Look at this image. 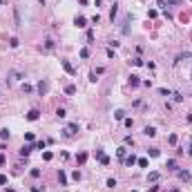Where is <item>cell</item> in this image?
Here are the masks:
<instances>
[{
	"label": "cell",
	"instance_id": "cell-1",
	"mask_svg": "<svg viewBox=\"0 0 192 192\" xmlns=\"http://www.w3.org/2000/svg\"><path fill=\"white\" fill-rule=\"evenodd\" d=\"M36 90H38V94H40V96H45L47 92H49V81H40Z\"/></svg>",
	"mask_w": 192,
	"mask_h": 192
},
{
	"label": "cell",
	"instance_id": "cell-2",
	"mask_svg": "<svg viewBox=\"0 0 192 192\" xmlns=\"http://www.w3.org/2000/svg\"><path fill=\"white\" fill-rule=\"evenodd\" d=\"M61 65H63V69H65V71H67L69 76H74V74H76V67L71 65L69 61H61Z\"/></svg>",
	"mask_w": 192,
	"mask_h": 192
},
{
	"label": "cell",
	"instance_id": "cell-3",
	"mask_svg": "<svg viewBox=\"0 0 192 192\" xmlns=\"http://www.w3.org/2000/svg\"><path fill=\"white\" fill-rule=\"evenodd\" d=\"M74 25L78 27V29H83V27H87V18H85V16H76V18H74Z\"/></svg>",
	"mask_w": 192,
	"mask_h": 192
},
{
	"label": "cell",
	"instance_id": "cell-4",
	"mask_svg": "<svg viewBox=\"0 0 192 192\" xmlns=\"http://www.w3.org/2000/svg\"><path fill=\"white\" fill-rule=\"evenodd\" d=\"M76 132H78V125H76V123H71V125H67V127H65V136L69 139V136H74Z\"/></svg>",
	"mask_w": 192,
	"mask_h": 192
},
{
	"label": "cell",
	"instance_id": "cell-5",
	"mask_svg": "<svg viewBox=\"0 0 192 192\" xmlns=\"http://www.w3.org/2000/svg\"><path fill=\"white\" fill-rule=\"evenodd\" d=\"M161 181V172H150L147 174V183H159Z\"/></svg>",
	"mask_w": 192,
	"mask_h": 192
},
{
	"label": "cell",
	"instance_id": "cell-6",
	"mask_svg": "<svg viewBox=\"0 0 192 192\" xmlns=\"http://www.w3.org/2000/svg\"><path fill=\"white\" fill-rule=\"evenodd\" d=\"M38 116H40V112H38V110H29V112H27V121H38Z\"/></svg>",
	"mask_w": 192,
	"mask_h": 192
},
{
	"label": "cell",
	"instance_id": "cell-7",
	"mask_svg": "<svg viewBox=\"0 0 192 192\" xmlns=\"http://www.w3.org/2000/svg\"><path fill=\"white\" fill-rule=\"evenodd\" d=\"M31 150H36V145H22L20 157H29V154H31Z\"/></svg>",
	"mask_w": 192,
	"mask_h": 192
},
{
	"label": "cell",
	"instance_id": "cell-8",
	"mask_svg": "<svg viewBox=\"0 0 192 192\" xmlns=\"http://www.w3.org/2000/svg\"><path fill=\"white\" fill-rule=\"evenodd\" d=\"M177 174H179V179H181V181H186V183L190 181V172H188V170H179Z\"/></svg>",
	"mask_w": 192,
	"mask_h": 192
},
{
	"label": "cell",
	"instance_id": "cell-9",
	"mask_svg": "<svg viewBox=\"0 0 192 192\" xmlns=\"http://www.w3.org/2000/svg\"><path fill=\"white\" fill-rule=\"evenodd\" d=\"M143 134H145V136H157V130H154L152 125H147L145 130H143Z\"/></svg>",
	"mask_w": 192,
	"mask_h": 192
},
{
	"label": "cell",
	"instance_id": "cell-10",
	"mask_svg": "<svg viewBox=\"0 0 192 192\" xmlns=\"http://www.w3.org/2000/svg\"><path fill=\"white\" fill-rule=\"evenodd\" d=\"M123 161H125V165H134V163H136L139 159L134 157V154H130V157H125V159H123Z\"/></svg>",
	"mask_w": 192,
	"mask_h": 192
},
{
	"label": "cell",
	"instance_id": "cell-11",
	"mask_svg": "<svg viewBox=\"0 0 192 192\" xmlns=\"http://www.w3.org/2000/svg\"><path fill=\"white\" fill-rule=\"evenodd\" d=\"M58 183H61V186H67V174H65V172H58Z\"/></svg>",
	"mask_w": 192,
	"mask_h": 192
},
{
	"label": "cell",
	"instance_id": "cell-12",
	"mask_svg": "<svg viewBox=\"0 0 192 192\" xmlns=\"http://www.w3.org/2000/svg\"><path fill=\"white\" fill-rule=\"evenodd\" d=\"M76 161H78V163L83 165V163L87 161V152H81V154H76Z\"/></svg>",
	"mask_w": 192,
	"mask_h": 192
},
{
	"label": "cell",
	"instance_id": "cell-13",
	"mask_svg": "<svg viewBox=\"0 0 192 192\" xmlns=\"http://www.w3.org/2000/svg\"><path fill=\"white\" fill-rule=\"evenodd\" d=\"M165 167H167L170 172H174V170H177V161H174V159H170V161L165 163Z\"/></svg>",
	"mask_w": 192,
	"mask_h": 192
},
{
	"label": "cell",
	"instance_id": "cell-14",
	"mask_svg": "<svg viewBox=\"0 0 192 192\" xmlns=\"http://www.w3.org/2000/svg\"><path fill=\"white\" fill-rule=\"evenodd\" d=\"M147 154H150L152 159H157L159 154H161V152H159V147H150V150H147Z\"/></svg>",
	"mask_w": 192,
	"mask_h": 192
},
{
	"label": "cell",
	"instance_id": "cell-15",
	"mask_svg": "<svg viewBox=\"0 0 192 192\" xmlns=\"http://www.w3.org/2000/svg\"><path fill=\"white\" fill-rule=\"evenodd\" d=\"M130 85H132V87H136V85H141V81H139V76H134V74L130 76Z\"/></svg>",
	"mask_w": 192,
	"mask_h": 192
},
{
	"label": "cell",
	"instance_id": "cell-16",
	"mask_svg": "<svg viewBox=\"0 0 192 192\" xmlns=\"http://www.w3.org/2000/svg\"><path fill=\"white\" fill-rule=\"evenodd\" d=\"M116 14H118V5H114L112 7V11H110V20L114 22V18H116Z\"/></svg>",
	"mask_w": 192,
	"mask_h": 192
},
{
	"label": "cell",
	"instance_id": "cell-17",
	"mask_svg": "<svg viewBox=\"0 0 192 192\" xmlns=\"http://www.w3.org/2000/svg\"><path fill=\"white\" fill-rule=\"evenodd\" d=\"M114 118H116V121H123V118H125V112H123V110H116V112H114Z\"/></svg>",
	"mask_w": 192,
	"mask_h": 192
},
{
	"label": "cell",
	"instance_id": "cell-18",
	"mask_svg": "<svg viewBox=\"0 0 192 192\" xmlns=\"http://www.w3.org/2000/svg\"><path fill=\"white\" fill-rule=\"evenodd\" d=\"M65 94L74 96V94H76V87H74V85H67V87H65Z\"/></svg>",
	"mask_w": 192,
	"mask_h": 192
},
{
	"label": "cell",
	"instance_id": "cell-19",
	"mask_svg": "<svg viewBox=\"0 0 192 192\" xmlns=\"http://www.w3.org/2000/svg\"><path fill=\"white\" fill-rule=\"evenodd\" d=\"M20 71H11V74H9V81H18V78H20Z\"/></svg>",
	"mask_w": 192,
	"mask_h": 192
},
{
	"label": "cell",
	"instance_id": "cell-20",
	"mask_svg": "<svg viewBox=\"0 0 192 192\" xmlns=\"http://www.w3.org/2000/svg\"><path fill=\"white\" fill-rule=\"evenodd\" d=\"M56 116H58V118H65V116H67V112L63 110V107H58V110H56Z\"/></svg>",
	"mask_w": 192,
	"mask_h": 192
},
{
	"label": "cell",
	"instance_id": "cell-21",
	"mask_svg": "<svg viewBox=\"0 0 192 192\" xmlns=\"http://www.w3.org/2000/svg\"><path fill=\"white\" fill-rule=\"evenodd\" d=\"M9 136H11V134H9V130H0V139H2V141H7Z\"/></svg>",
	"mask_w": 192,
	"mask_h": 192
},
{
	"label": "cell",
	"instance_id": "cell-22",
	"mask_svg": "<svg viewBox=\"0 0 192 192\" xmlns=\"http://www.w3.org/2000/svg\"><path fill=\"white\" fill-rule=\"evenodd\" d=\"M172 98H174V101H177V103H181V101H183V96L179 94V92H172Z\"/></svg>",
	"mask_w": 192,
	"mask_h": 192
},
{
	"label": "cell",
	"instance_id": "cell-23",
	"mask_svg": "<svg viewBox=\"0 0 192 192\" xmlns=\"http://www.w3.org/2000/svg\"><path fill=\"white\" fill-rule=\"evenodd\" d=\"M125 152H127V150H125V147H118V152H116V154H118V159H125V157H127Z\"/></svg>",
	"mask_w": 192,
	"mask_h": 192
},
{
	"label": "cell",
	"instance_id": "cell-24",
	"mask_svg": "<svg viewBox=\"0 0 192 192\" xmlns=\"http://www.w3.org/2000/svg\"><path fill=\"white\" fill-rule=\"evenodd\" d=\"M81 58H90V49H87V47L81 49Z\"/></svg>",
	"mask_w": 192,
	"mask_h": 192
},
{
	"label": "cell",
	"instance_id": "cell-25",
	"mask_svg": "<svg viewBox=\"0 0 192 192\" xmlns=\"http://www.w3.org/2000/svg\"><path fill=\"white\" fill-rule=\"evenodd\" d=\"M159 94H161V96H172V92L165 90V87H161V90H159Z\"/></svg>",
	"mask_w": 192,
	"mask_h": 192
},
{
	"label": "cell",
	"instance_id": "cell-26",
	"mask_svg": "<svg viewBox=\"0 0 192 192\" xmlns=\"http://www.w3.org/2000/svg\"><path fill=\"white\" fill-rule=\"evenodd\" d=\"M14 18H16V25L20 27V14H18V9H14Z\"/></svg>",
	"mask_w": 192,
	"mask_h": 192
},
{
	"label": "cell",
	"instance_id": "cell-27",
	"mask_svg": "<svg viewBox=\"0 0 192 192\" xmlns=\"http://www.w3.org/2000/svg\"><path fill=\"white\" fill-rule=\"evenodd\" d=\"M29 174H31V177H34V179H38V177H40V170H38V167H34V170H31Z\"/></svg>",
	"mask_w": 192,
	"mask_h": 192
},
{
	"label": "cell",
	"instance_id": "cell-28",
	"mask_svg": "<svg viewBox=\"0 0 192 192\" xmlns=\"http://www.w3.org/2000/svg\"><path fill=\"white\" fill-rule=\"evenodd\" d=\"M34 145H36V150H45L47 143H45V141H38V143H34Z\"/></svg>",
	"mask_w": 192,
	"mask_h": 192
},
{
	"label": "cell",
	"instance_id": "cell-29",
	"mask_svg": "<svg viewBox=\"0 0 192 192\" xmlns=\"http://www.w3.org/2000/svg\"><path fill=\"white\" fill-rule=\"evenodd\" d=\"M43 159H45V161H51V159H54V154H51V152H43Z\"/></svg>",
	"mask_w": 192,
	"mask_h": 192
},
{
	"label": "cell",
	"instance_id": "cell-30",
	"mask_svg": "<svg viewBox=\"0 0 192 192\" xmlns=\"http://www.w3.org/2000/svg\"><path fill=\"white\" fill-rule=\"evenodd\" d=\"M9 45H11V47H14V49H16V47L20 45V40H18V38H11V40H9Z\"/></svg>",
	"mask_w": 192,
	"mask_h": 192
},
{
	"label": "cell",
	"instance_id": "cell-31",
	"mask_svg": "<svg viewBox=\"0 0 192 192\" xmlns=\"http://www.w3.org/2000/svg\"><path fill=\"white\" fill-rule=\"evenodd\" d=\"M31 90H34V87H31V85H27V83H22V92H25V94H29Z\"/></svg>",
	"mask_w": 192,
	"mask_h": 192
},
{
	"label": "cell",
	"instance_id": "cell-32",
	"mask_svg": "<svg viewBox=\"0 0 192 192\" xmlns=\"http://www.w3.org/2000/svg\"><path fill=\"white\" fill-rule=\"evenodd\" d=\"M107 188H116V179H107Z\"/></svg>",
	"mask_w": 192,
	"mask_h": 192
},
{
	"label": "cell",
	"instance_id": "cell-33",
	"mask_svg": "<svg viewBox=\"0 0 192 192\" xmlns=\"http://www.w3.org/2000/svg\"><path fill=\"white\" fill-rule=\"evenodd\" d=\"M123 123H125V127H132V125H134V121H132V118H123Z\"/></svg>",
	"mask_w": 192,
	"mask_h": 192
},
{
	"label": "cell",
	"instance_id": "cell-34",
	"mask_svg": "<svg viewBox=\"0 0 192 192\" xmlns=\"http://www.w3.org/2000/svg\"><path fill=\"white\" fill-rule=\"evenodd\" d=\"M136 163H139V165H141V167H147V159H139Z\"/></svg>",
	"mask_w": 192,
	"mask_h": 192
},
{
	"label": "cell",
	"instance_id": "cell-35",
	"mask_svg": "<svg viewBox=\"0 0 192 192\" xmlns=\"http://www.w3.org/2000/svg\"><path fill=\"white\" fill-rule=\"evenodd\" d=\"M71 179H74V181H81V172L76 170V172H74V174H71Z\"/></svg>",
	"mask_w": 192,
	"mask_h": 192
},
{
	"label": "cell",
	"instance_id": "cell-36",
	"mask_svg": "<svg viewBox=\"0 0 192 192\" xmlns=\"http://www.w3.org/2000/svg\"><path fill=\"white\" fill-rule=\"evenodd\" d=\"M167 141H170L172 145H177V134H170V139H167Z\"/></svg>",
	"mask_w": 192,
	"mask_h": 192
},
{
	"label": "cell",
	"instance_id": "cell-37",
	"mask_svg": "<svg viewBox=\"0 0 192 192\" xmlns=\"http://www.w3.org/2000/svg\"><path fill=\"white\" fill-rule=\"evenodd\" d=\"M25 141H34V134L31 132H25Z\"/></svg>",
	"mask_w": 192,
	"mask_h": 192
},
{
	"label": "cell",
	"instance_id": "cell-38",
	"mask_svg": "<svg viewBox=\"0 0 192 192\" xmlns=\"http://www.w3.org/2000/svg\"><path fill=\"white\" fill-rule=\"evenodd\" d=\"M132 63H134V65H136V67H141V65H145V63H143V61H141V58H134V61H132Z\"/></svg>",
	"mask_w": 192,
	"mask_h": 192
},
{
	"label": "cell",
	"instance_id": "cell-39",
	"mask_svg": "<svg viewBox=\"0 0 192 192\" xmlns=\"http://www.w3.org/2000/svg\"><path fill=\"white\" fill-rule=\"evenodd\" d=\"M31 192H43V186H34V188H31Z\"/></svg>",
	"mask_w": 192,
	"mask_h": 192
},
{
	"label": "cell",
	"instance_id": "cell-40",
	"mask_svg": "<svg viewBox=\"0 0 192 192\" xmlns=\"http://www.w3.org/2000/svg\"><path fill=\"white\" fill-rule=\"evenodd\" d=\"M5 183H7V177H5V174H0V186H5Z\"/></svg>",
	"mask_w": 192,
	"mask_h": 192
},
{
	"label": "cell",
	"instance_id": "cell-41",
	"mask_svg": "<svg viewBox=\"0 0 192 192\" xmlns=\"http://www.w3.org/2000/svg\"><path fill=\"white\" fill-rule=\"evenodd\" d=\"M147 192H159V186H152V188H150Z\"/></svg>",
	"mask_w": 192,
	"mask_h": 192
},
{
	"label": "cell",
	"instance_id": "cell-42",
	"mask_svg": "<svg viewBox=\"0 0 192 192\" xmlns=\"http://www.w3.org/2000/svg\"><path fill=\"white\" fill-rule=\"evenodd\" d=\"M0 165H5V157L2 154H0Z\"/></svg>",
	"mask_w": 192,
	"mask_h": 192
},
{
	"label": "cell",
	"instance_id": "cell-43",
	"mask_svg": "<svg viewBox=\"0 0 192 192\" xmlns=\"http://www.w3.org/2000/svg\"><path fill=\"white\" fill-rule=\"evenodd\" d=\"M179 2H181V0H172V5H179Z\"/></svg>",
	"mask_w": 192,
	"mask_h": 192
},
{
	"label": "cell",
	"instance_id": "cell-44",
	"mask_svg": "<svg viewBox=\"0 0 192 192\" xmlns=\"http://www.w3.org/2000/svg\"><path fill=\"white\" fill-rule=\"evenodd\" d=\"M170 192H179V188H172V190H170Z\"/></svg>",
	"mask_w": 192,
	"mask_h": 192
},
{
	"label": "cell",
	"instance_id": "cell-45",
	"mask_svg": "<svg viewBox=\"0 0 192 192\" xmlns=\"http://www.w3.org/2000/svg\"><path fill=\"white\" fill-rule=\"evenodd\" d=\"M188 154H190V157H192V145H190V150H188Z\"/></svg>",
	"mask_w": 192,
	"mask_h": 192
},
{
	"label": "cell",
	"instance_id": "cell-46",
	"mask_svg": "<svg viewBox=\"0 0 192 192\" xmlns=\"http://www.w3.org/2000/svg\"><path fill=\"white\" fill-rule=\"evenodd\" d=\"M188 121H190V123H192V114H190V116H188Z\"/></svg>",
	"mask_w": 192,
	"mask_h": 192
},
{
	"label": "cell",
	"instance_id": "cell-47",
	"mask_svg": "<svg viewBox=\"0 0 192 192\" xmlns=\"http://www.w3.org/2000/svg\"><path fill=\"white\" fill-rule=\"evenodd\" d=\"M40 2H43V5H45V0H40Z\"/></svg>",
	"mask_w": 192,
	"mask_h": 192
},
{
	"label": "cell",
	"instance_id": "cell-48",
	"mask_svg": "<svg viewBox=\"0 0 192 192\" xmlns=\"http://www.w3.org/2000/svg\"><path fill=\"white\" fill-rule=\"evenodd\" d=\"M0 5H2V0H0Z\"/></svg>",
	"mask_w": 192,
	"mask_h": 192
}]
</instances>
